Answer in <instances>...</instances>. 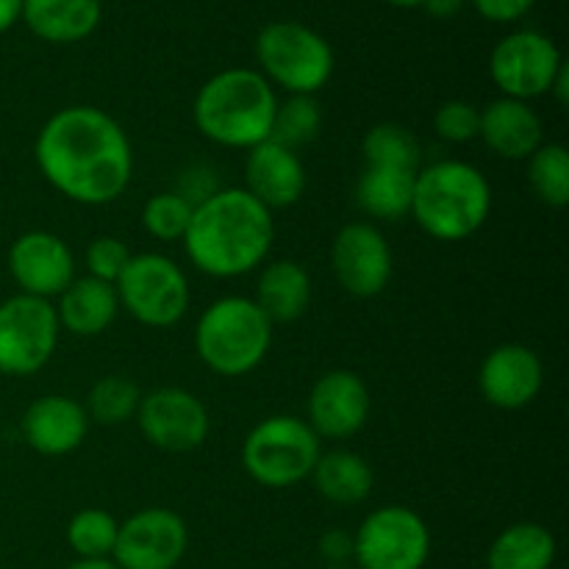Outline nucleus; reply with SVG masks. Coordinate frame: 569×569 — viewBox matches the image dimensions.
Masks as SVG:
<instances>
[{
	"label": "nucleus",
	"mask_w": 569,
	"mask_h": 569,
	"mask_svg": "<svg viewBox=\"0 0 569 569\" xmlns=\"http://www.w3.org/2000/svg\"><path fill=\"white\" fill-rule=\"evenodd\" d=\"M50 187L81 206L114 203L133 176V150L120 122L94 106L56 111L33 144Z\"/></svg>",
	"instance_id": "obj_1"
},
{
	"label": "nucleus",
	"mask_w": 569,
	"mask_h": 569,
	"mask_svg": "<svg viewBox=\"0 0 569 569\" xmlns=\"http://www.w3.org/2000/svg\"><path fill=\"white\" fill-rule=\"evenodd\" d=\"M276 239V220L248 189H217L194 206L181 239L194 270L211 278H239L264 264Z\"/></svg>",
	"instance_id": "obj_2"
},
{
	"label": "nucleus",
	"mask_w": 569,
	"mask_h": 569,
	"mask_svg": "<svg viewBox=\"0 0 569 569\" xmlns=\"http://www.w3.org/2000/svg\"><path fill=\"white\" fill-rule=\"evenodd\" d=\"M276 87L259 70L233 67L217 72L194 98V126L209 142L250 150L267 142L276 120Z\"/></svg>",
	"instance_id": "obj_3"
},
{
	"label": "nucleus",
	"mask_w": 569,
	"mask_h": 569,
	"mask_svg": "<svg viewBox=\"0 0 569 569\" xmlns=\"http://www.w3.org/2000/svg\"><path fill=\"white\" fill-rule=\"evenodd\" d=\"M492 211V187L470 161L442 159L420 167L411 217L437 242H461L481 231Z\"/></svg>",
	"instance_id": "obj_4"
},
{
	"label": "nucleus",
	"mask_w": 569,
	"mask_h": 569,
	"mask_svg": "<svg viewBox=\"0 0 569 569\" xmlns=\"http://www.w3.org/2000/svg\"><path fill=\"white\" fill-rule=\"evenodd\" d=\"M272 322L253 298L228 295L200 315L194 350L211 372L226 378L248 376L264 361L272 345Z\"/></svg>",
	"instance_id": "obj_5"
},
{
	"label": "nucleus",
	"mask_w": 569,
	"mask_h": 569,
	"mask_svg": "<svg viewBox=\"0 0 569 569\" xmlns=\"http://www.w3.org/2000/svg\"><path fill=\"white\" fill-rule=\"evenodd\" d=\"M320 453V437L309 422L295 415H276L244 437L242 465L261 487L289 489L311 476Z\"/></svg>",
	"instance_id": "obj_6"
},
{
	"label": "nucleus",
	"mask_w": 569,
	"mask_h": 569,
	"mask_svg": "<svg viewBox=\"0 0 569 569\" xmlns=\"http://www.w3.org/2000/svg\"><path fill=\"white\" fill-rule=\"evenodd\" d=\"M261 76L289 94H317L333 76V50L300 22H270L256 37Z\"/></svg>",
	"instance_id": "obj_7"
},
{
	"label": "nucleus",
	"mask_w": 569,
	"mask_h": 569,
	"mask_svg": "<svg viewBox=\"0 0 569 569\" xmlns=\"http://www.w3.org/2000/svg\"><path fill=\"white\" fill-rule=\"evenodd\" d=\"M120 309L148 328H170L192 303L187 272L164 253H137L114 283Z\"/></svg>",
	"instance_id": "obj_8"
},
{
	"label": "nucleus",
	"mask_w": 569,
	"mask_h": 569,
	"mask_svg": "<svg viewBox=\"0 0 569 569\" xmlns=\"http://www.w3.org/2000/svg\"><path fill=\"white\" fill-rule=\"evenodd\" d=\"M431 531L409 506H381L353 533L356 569H422Z\"/></svg>",
	"instance_id": "obj_9"
},
{
	"label": "nucleus",
	"mask_w": 569,
	"mask_h": 569,
	"mask_svg": "<svg viewBox=\"0 0 569 569\" xmlns=\"http://www.w3.org/2000/svg\"><path fill=\"white\" fill-rule=\"evenodd\" d=\"M59 317L50 300L14 295L0 303V372L33 376L59 345Z\"/></svg>",
	"instance_id": "obj_10"
},
{
	"label": "nucleus",
	"mask_w": 569,
	"mask_h": 569,
	"mask_svg": "<svg viewBox=\"0 0 569 569\" xmlns=\"http://www.w3.org/2000/svg\"><path fill=\"white\" fill-rule=\"evenodd\" d=\"M559 48L539 31H515L495 44L489 56V76L503 98L533 100L550 94L556 72L561 70Z\"/></svg>",
	"instance_id": "obj_11"
},
{
	"label": "nucleus",
	"mask_w": 569,
	"mask_h": 569,
	"mask_svg": "<svg viewBox=\"0 0 569 569\" xmlns=\"http://www.w3.org/2000/svg\"><path fill=\"white\" fill-rule=\"evenodd\" d=\"M137 426L153 448L164 453H189L209 439V409L198 395L181 387H159L142 395Z\"/></svg>",
	"instance_id": "obj_12"
},
{
	"label": "nucleus",
	"mask_w": 569,
	"mask_h": 569,
	"mask_svg": "<svg viewBox=\"0 0 569 569\" xmlns=\"http://www.w3.org/2000/svg\"><path fill=\"white\" fill-rule=\"evenodd\" d=\"M189 548V528L170 509H142L120 522L114 565L120 569H176Z\"/></svg>",
	"instance_id": "obj_13"
},
{
	"label": "nucleus",
	"mask_w": 569,
	"mask_h": 569,
	"mask_svg": "<svg viewBox=\"0 0 569 569\" xmlns=\"http://www.w3.org/2000/svg\"><path fill=\"white\" fill-rule=\"evenodd\" d=\"M339 287L353 298H376L392 281V248L372 222H348L331 244Z\"/></svg>",
	"instance_id": "obj_14"
},
{
	"label": "nucleus",
	"mask_w": 569,
	"mask_h": 569,
	"mask_svg": "<svg viewBox=\"0 0 569 569\" xmlns=\"http://www.w3.org/2000/svg\"><path fill=\"white\" fill-rule=\"evenodd\" d=\"M9 272L20 295L50 300L76 281V256L59 233L28 231L11 244Z\"/></svg>",
	"instance_id": "obj_15"
},
{
	"label": "nucleus",
	"mask_w": 569,
	"mask_h": 569,
	"mask_svg": "<svg viewBox=\"0 0 569 569\" xmlns=\"http://www.w3.org/2000/svg\"><path fill=\"white\" fill-rule=\"evenodd\" d=\"M370 387L350 370H331L311 387L309 426L317 437L348 439L356 437L370 420Z\"/></svg>",
	"instance_id": "obj_16"
},
{
	"label": "nucleus",
	"mask_w": 569,
	"mask_h": 569,
	"mask_svg": "<svg viewBox=\"0 0 569 569\" xmlns=\"http://www.w3.org/2000/svg\"><path fill=\"white\" fill-rule=\"evenodd\" d=\"M545 383L542 359L528 345L506 342L489 350L478 370V387L487 403L517 411L537 400Z\"/></svg>",
	"instance_id": "obj_17"
},
{
	"label": "nucleus",
	"mask_w": 569,
	"mask_h": 569,
	"mask_svg": "<svg viewBox=\"0 0 569 569\" xmlns=\"http://www.w3.org/2000/svg\"><path fill=\"white\" fill-rule=\"evenodd\" d=\"M244 189L270 211L289 209L306 192V167L295 150L267 142L248 150L244 159Z\"/></svg>",
	"instance_id": "obj_18"
},
{
	"label": "nucleus",
	"mask_w": 569,
	"mask_h": 569,
	"mask_svg": "<svg viewBox=\"0 0 569 569\" xmlns=\"http://www.w3.org/2000/svg\"><path fill=\"white\" fill-rule=\"evenodd\" d=\"M22 437L28 448L42 456H67L87 439L89 417L78 400L67 395H44L22 415Z\"/></svg>",
	"instance_id": "obj_19"
},
{
	"label": "nucleus",
	"mask_w": 569,
	"mask_h": 569,
	"mask_svg": "<svg viewBox=\"0 0 569 569\" xmlns=\"http://www.w3.org/2000/svg\"><path fill=\"white\" fill-rule=\"evenodd\" d=\"M478 137L506 161H528L545 144V122L526 100L498 98L481 111Z\"/></svg>",
	"instance_id": "obj_20"
},
{
	"label": "nucleus",
	"mask_w": 569,
	"mask_h": 569,
	"mask_svg": "<svg viewBox=\"0 0 569 569\" xmlns=\"http://www.w3.org/2000/svg\"><path fill=\"white\" fill-rule=\"evenodd\" d=\"M117 311H120V298L114 283L83 276L59 295L56 317L59 326L76 337H100L117 320Z\"/></svg>",
	"instance_id": "obj_21"
},
{
	"label": "nucleus",
	"mask_w": 569,
	"mask_h": 569,
	"mask_svg": "<svg viewBox=\"0 0 569 569\" xmlns=\"http://www.w3.org/2000/svg\"><path fill=\"white\" fill-rule=\"evenodd\" d=\"M256 306L272 326H287L300 320L311 303V276L300 261L278 259L259 272L256 281Z\"/></svg>",
	"instance_id": "obj_22"
},
{
	"label": "nucleus",
	"mask_w": 569,
	"mask_h": 569,
	"mask_svg": "<svg viewBox=\"0 0 569 569\" xmlns=\"http://www.w3.org/2000/svg\"><path fill=\"white\" fill-rule=\"evenodd\" d=\"M100 14V0H22L20 20L44 42L70 44L87 39L98 28Z\"/></svg>",
	"instance_id": "obj_23"
},
{
	"label": "nucleus",
	"mask_w": 569,
	"mask_h": 569,
	"mask_svg": "<svg viewBox=\"0 0 569 569\" xmlns=\"http://www.w3.org/2000/svg\"><path fill=\"white\" fill-rule=\"evenodd\" d=\"M417 172L420 170L365 164L356 183V203L372 220H403L411 214Z\"/></svg>",
	"instance_id": "obj_24"
},
{
	"label": "nucleus",
	"mask_w": 569,
	"mask_h": 569,
	"mask_svg": "<svg viewBox=\"0 0 569 569\" xmlns=\"http://www.w3.org/2000/svg\"><path fill=\"white\" fill-rule=\"evenodd\" d=\"M309 478L315 481L317 495L337 506H356L367 500L376 481L370 461L342 448L320 453Z\"/></svg>",
	"instance_id": "obj_25"
},
{
	"label": "nucleus",
	"mask_w": 569,
	"mask_h": 569,
	"mask_svg": "<svg viewBox=\"0 0 569 569\" xmlns=\"http://www.w3.org/2000/svg\"><path fill=\"white\" fill-rule=\"evenodd\" d=\"M556 561V537L539 522L509 526L492 542L489 569H550Z\"/></svg>",
	"instance_id": "obj_26"
},
{
	"label": "nucleus",
	"mask_w": 569,
	"mask_h": 569,
	"mask_svg": "<svg viewBox=\"0 0 569 569\" xmlns=\"http://www.w3.org/2000/svg\"><path fill=\"white\" fill-rule=\"evenodd\" d=\"M320 128L322 109L315 94H289L283 103H278L270 139L298 153L300 148L320 137Z\"/></svg>",
	"instance_id": "obj_27"
},
{
	"label": "nucleus",
	"mask_w": 569,
	"mask_h": 569,
	"mask_svg": "<svg viewBox=\"0 0 569 569\" xmlns=\"http://www.w3.org/2000/svg\"><path fill=\"white\" fill-rule=\"evenodd\" d=\"M139 403H142V389L126 376H106L89 389L87 395V417L89 422H100V426H122V422L137 417Z\"/></svg>",
	"instance_id": "obj_28"
},
{
	"label": "nucleus",
	"mask_w": 569,
	"mask_h": 569,
	"mask_svg": "<svg viewBox=\"0 0 569 569\" xmlns=\"http://www.w3.org/2000/svg\"><path fill=\"white\" fill-rule=\"evenodd\" d=\"M528 183L545 206L565 209L569 203V153L565 144L545 142L528 159Z\"/></svg>",
	"instance_id": "obj_29"
},
{
	"label": "nucleus",
	"mask_w": 569,
	"mask_h": 569,
	"mask_svg": "<svg viewBox=\"0 0 569 569\" xmlns=\"http://www.w3.org/2000/svg\"><path fill=\"white\" fill-rule=\"evenodd\" d=\"M361 153H365L367 164L420 170V142L409 128L398 126V122L372 126L361 139Z\"/></svg>",
	"instance_id": "obj_30"
},
{
	"label": "nucleus",
	"mask_w": 569,
	"mask_h": 569,
	"mask_svg": "<svg viewBox=\"0 0 569 569\" xmlns=\"http://www.w3.org/2000/svg\"><path fill=\"white\" fill-rule=\"evenodd\" d=\"M120 522L103 509H83L67 526V545L78 559H111Z\"/></svg>",
	"instance_id": "obj_31"
},
{
	"label": "nucleus",
	"mask_w": 569,
	"mask_h": 569,
	"mask_svg": "<svg viewBox=\"0 0 569 569\" xmlns=\"http://www.w3.org/2000/svg\"><path fill=\"white\" fill-rule=\"evenodd\" d=\"M194 206L178 192H156L142 209V226L161 242H181L192 222Z\"/></svg>",
	"instance_id": "obj_32"
},
{
	"label": "nucleus",
	"mask_w": 569,
	"mask_h": 569,
	"mask_svg": "<svg viewBox=\"0 0 569 569\" xmlns=\"http://www.w3.org/2000/svg\"><path fill=\"white\" fill-rule=\"evenodd\" d=\"M478 128H481V109L467 103V100H448L433 114V131L445 142H472V139H478Z\"/></svg>",
	"instance_id": "obj_33"
},
{
	"label": "nucleus",
	"mask_w": 569,
	"mask_h": 569,
	"mask_svg": "<svg viewBox=\"0 0 569 569\" xmlns=\"http://www.w3.org/2000/svg\"><path fill=\"white\" fill-rule=\"evenodd\" d=\"M131 250L126 248V242L117 237H98L89 242L87 248V270L89 276L98 278V281L117 283V278L122 276L126 264L131 261Z\"/></svg>",
	"instance_id": "obj_34"
},
{
	"label": "nucleus",
	"mask_w": 569,
	"mask_h": 569,
	"mask_svg": "<svg viewBox=\"0 0 569 569\" xmlns=\"http://www.w3.org/2000/svg\"><path fill=\"white\" fill-rule=\"evenodd\" d=\"M217 189L220 187H217L214 172L206 170V167H192V170L183 172V178H181V183H178L176 192L181 194L183 200H189L192 206H198V203H203L206 198H211Z\"/></svg>",
	"instance_id": "obj_35"
},
{
	"label": "nucleus",
	"mask_w": 569,
	"mask_h": 569,
	"mask_svg": "<svg viewBox=\"0 0 569 569\" xmlns=\"http://www.w3.org/2000/svg\"><path fill=\"white\" fill-rule=\"evenodd\" d=\"M537 0H472L478 14L489 22H515L533 9Z\"/></svg>",
	"instance_id": "obj_36"
},
{
	"label": "nucleus",
	"mask_w": 569,
	"mask_h": 569,
	"mask_svg": "<svg viewBox=\"0 0 569 569\" xmlns=\"http://www.w3.org/2000/svg\"><path fill=\"white\" fill-rule=\"evenodd\" d=\"M320 556L331 565H348V559H353V537H348L345 531L333 528L320 537Z\"/></svg>",
	"instance_id": "obj_37"
},
{
	"label": "nucleus",
	"mask_w": 569,
	"mask_h": 569,
	"mask_svg": "<svg viewBox=\"0 0 569 569\" xmlns=\"http://www.w3.org/2000/svg\"><path fill=\"white\" fill-rule=\"evenodd\" d=\"M422 6H426V11L431 17L448 20V17L459 14L461 6H465V0H422Z\"/></svg>",
	"instance_id": "obj_38"
},
{
	"label": "nucleus",
	"mask_w": 569,
	"mask_h": 569,
	"mask_svg": "<svg viewBox=\"0 0 569 569\" xmlns=\"http://www.w3.org/2000/svg\"><path fill=\"white\" fill-rule=\"evenodd\" d=\"M22 17V0H0V33L9 31Z\"/></svg>",
	"instance_id": "obj_39"
},
{
	"label": "nucleus",
	"mask_w": 569,
	"mask_h": 569,
	"mask_svg": "<svg viewBox=\"0 0 569 569\" xmlns=\"http://www.w3.org/2000/svg\"><path fill=\"white\" fill-rule=\"evenodd\" d=\"M550 94H553L556 103H559V106L569 103V67H567V61L561 64V70L556 72L553 87H550Z\"/></svg>",
	"instance_id": "obj_40"
},
{
	"label": "nucleus",
	"mask_w": 569,
	"mask_h": 569,
	"mask_svg": "<svg viewBox=\"0 0 569 569\" xmlns=\"http://www.w3.org/2000/svg\"><path fill=\"white\" fill-rule=\"evenodd\" d=\"M64 569H120L114 565V559H76Z\"/></svg>",
	"instance_id": "obj_41"
},
{
	"label": "nucleus",
	"mask_w": 569,
	"mask_h": 569,
	"mask_svg": "<svg viewBox=\"0 0 569 569\" xmlns=\"http://www.w3.org/2000/svg\"><path fill=\"white\" fill-rule=\"evenodd\" d=\"M387 3L398 6V9H415V6H422V0H387Z\"/></svg>",
	"instance_id": "obj_42"
},
{
	"label": "nucleus",
	"mask_w": 569,
	"mask_h": 569,
	"mask_svg": "<svg viewBox=\"0 0 569 569\" xmlns=\"http://www.w3.org/2000/svg\"><path fill=\"white\" fill-rule=\"evenodd\" d=\"M322 569H356V567H348V565H331V567H322Z\"/></svg>",
	"instance_id": "obj_43"
}]
</instances>
